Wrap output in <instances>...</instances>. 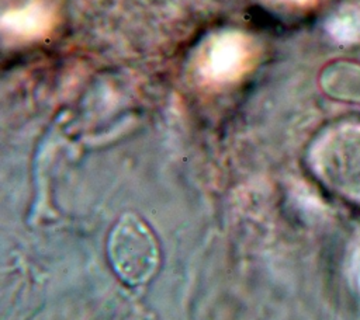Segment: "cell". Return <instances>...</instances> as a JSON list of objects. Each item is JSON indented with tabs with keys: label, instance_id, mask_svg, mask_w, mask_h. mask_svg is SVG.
I'll use <instances>...</instances> for the list:
<instances>
[{
	"label": "cell",
	"instance_id": "6da1fadb",
	"mask_svg": "<svg viewBox=\"0 0 360 320\" xmlns=\"http://www.w3.org/2000/svg\"><path fill=\"white\" fill-rule=\"evenodd\" d=\"M108 251L112 267L129 284L146 281L158 264V243L150 229L135 216H125L111 233Z\"/></svg>",
	"mask_w": 360,
	"mask_h": 320
}]
</instances>
